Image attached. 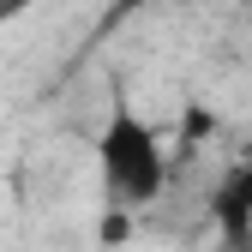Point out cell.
<instances>
[{
  "label": "cell",
  "mask_w": 252,
  "mask_h": 252,
  "mask_svg": "<svg viewBox=\"0 0 252 252\" xmlns=\"http://www.w3.org/2000/svg\"><path fill=\"white\" fill-rule=\"evenodd\" d=\"M96 186H102V210H126V216H138L144 204H156L162 186H168L162 138H156V126L138 108H126V102L96 132Z\"/></svg>",
  "instance_id": "cell-1"
},
{
  "label": "cell",
  "mask_w": 252,
  "mask_h": 252,
  "mask_svg": "<svg viewBox=\"0 0 252 252\" xmlns=\"http://www.w3.org/2000/svg\"><path fill=\"white\" fill-rule=\"evenodd\" d=\"M144 6H162V0H114V6H108V24L126 18V12H144Z\"/></svg>",
  "instance_id": "cell-3"
},
{
  "label": "cell",
  "mask_w": 252,
  "mask_h": 252,
  "mask_svg": "<svg viewBox=\"0 0 252 252\" xmlns=\"http://www.w3.org/2000/svg\"><path fill=\"white\" fill-rule=\"evenodd\" d=\"M222 210L234 216V228H246V234H252V162H246V168L228 180V192H222Z\"/></svg>",
  "instance_id": "cell-2"
}]
</instances>
